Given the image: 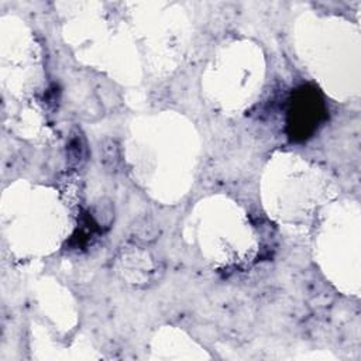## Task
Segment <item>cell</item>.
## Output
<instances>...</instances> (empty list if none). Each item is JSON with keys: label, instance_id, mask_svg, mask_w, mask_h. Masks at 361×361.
Segmentation results:
<instances>
[{"label": "cell", "instance_id": "cell-1", "mask_svg": "<svg viewBox=\"0 0 361 361\" xmlns=\"http://www.w3.org/2000/svg\"><path fill=\"white\" fill-rule=\"evenodd\" d=\"M326 109L320 94L313 87H299L292 100L289 110L288 127L290 137L295 140H305L316 130L319 123L324 118Z\"/></svg>", "mask_w": 361, "mask_h": 361}]
</instances>
